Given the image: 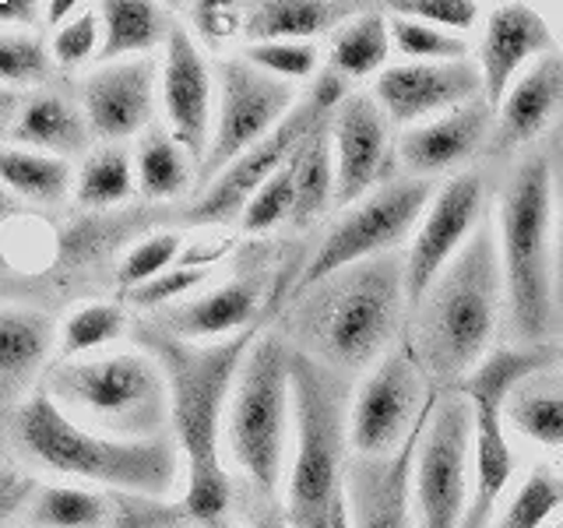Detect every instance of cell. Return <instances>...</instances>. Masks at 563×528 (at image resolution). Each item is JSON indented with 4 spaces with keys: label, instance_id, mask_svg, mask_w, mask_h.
<instances>
[{
    "label": "cell",
    "instance_id": "1",
    "mask_svg": "<svg viewBox=\"0 0 563 528\" xmlns=\"http://www.w3.org/2000/svg\"><path fill=\"white\" fill-rule=\"evenodd\" d=\"M134 339L137 349L158 360L169 384V433L187 465V518L216 525L225 518L229 501H233V483H229L222 454L229 402H233L246 352L257 342V331H243L222 342H180L145 321L134 328Z\"/></svg>",
    "mask_w": 563,
    "mask_h": 528
},
{
    "label": "cell",
    "instance_id": "2",
    "mask_svg": "<svg viewBox=\"0 0 563 528\" xmlns=\"http://www.w3.org/2000/svg\"><path fill=\"white\" fill-rule=\"evenodd\" d=\"M405 310V257L384 254L292 293L286 342L313 363L352 377L398 345Z\"/></svg>",
    "mask_w": 563,
    "mask_h": 528
},
{
    "label": "cell",
    "instance_id": "3",
    "mask_svg": "<svg viewBox=\"0 0 563 528\" xmlns=\"http://www.w3.org/2000/svg\"><path fill=\"white\" fill-rule=\"evenodd\" d=\"M8 437L14 458L25 465L120 490L123 497L166 501L180 480L187 483V465L173 433L148 440L106 437L70 419L46 392H32L8 413Z\"/></svg>",
    "mask_w": 563,
    "mask_h": 528
},
{
    "label": "cell",
    "instance_id": "4",
    "mask_svg": "<svg viewBox=\"0 0 563 528\" xmlns=\"http://www.w3.org/2000/svg\"><path fill=\"white\" fill-rule=\"evenodd\" d=\"M507 307L497 226L483 222L465 251L412 310V352L437 392H451L493 352V334Z\"/></svg>",
    "mask_w": 563,
    "mask_h": 528
},
{
    "label": "cell",
    "instance_id": "5",
    "mask_svg": "<svg viewBox=\"0 0 563 528\" xmlns=\"http://www.w3.org/2000/svg\"><path fill=\"white\" fill-rule=\"evenodd\" d=\"M352 381L292 349V448L286 518L292 528H334L345 507Z\"/></svg>",
    "mask_w": 563,
    "mask_h": 528
},
{
    "label": "cell",
    "instance_id": "6",
    "mask_svg": "<svg viewBox=\"0 0 563 528\" xmlns=\"http://www.w3.org/2000/svg\"><path fill=\"white\" fill-rule=\"evenodd\" d=\"M553 169L525 158L497 201V246L507 286V321L518 345H542L553 324Z\"/></svg>",
    "mask_w": 563,
    "mask_h": 528
},
{
    "label": "cell",
    "instance_id": "7",
    "mask_svg": "<svg viewBox=\"0 0 563 528\" xmlns=\"http://www.w3.org/2000/svg\"><path fill=\"white\" fill-rule=\"evenodd\" d=\"M43 392L81 427L148 440L169 433V384L158 360L145 349H113L85 360L49 366Z\"/></svg>",
    "mask_w": 563,
    "mask_h": 528
},
{
    "label": "cell",
    "instance_id": "8",
    "mask_svg": "<svg viewBox=\"0 0 563 528\" xmlns=\"http://www.w3.org/2000/svg\"><path fill=\"white\" fill-rule=\"evenodd\" d=\"M225 444L261 501H275L292 448V345L286 334H257L229 402Z\"/></svg>",
    "mask_w": 563,
    "mask_h": 528
},
{
    "label": "cell",
    "instance_id": "9",
    "mask_svg": "<svg viewBox=\"0 0 563 528\" xmlns=\"http://www.w3.org/2000/svg\"><path fill=\"white\" fill-rule=\"evenodd\" d=\"M345 96H349L345 78H339L334 70H321V75L313 78L310 92L296 102V110L282 120L268 138H261L251 152L240 155L233 166L201 190V198L187 211V222L225 226L233 216H243V208L251 205L254 194L268 184L275 173H282L292 163V155L334 117V110L345 102Z\"/></svg>",
    "mask_w": 563,
    "mask_h": 528
},
{
    "label": "cell",
    "instance_id": "10",
    "mask_svg": "<svg viewBox=\"0 0 563 528\" xmlns=\"http://www.w3.org/2000/svg\"><path fill=\"white\" fill-rule=\"evenodd\" d=\"M433 194L437 187L430 180L405 176V180H387L360 205L345 208V216L328 229L324 240L310 254V261L299 268L296 293L352 268V264L398 254V246L409 237H416Z\"/></svg>",
    "mask_w": 563,
    "mask_h": 528
},
{
    "label": "cell",
    "instance_id": "11",
    "mask_svg": "<svg viewBox=\"0 0 563 528\" xmlns=\"http://www.w3.org/2000/svg\"><path fill=\"white\" fill-rule=\"evenodd\" d=\"M475 413L462 387L440 392L412 465V507L419 528H462L472 504Z\"/></svg>",
    "mask_w": 563,
    "mask_h": 528
},
{
    "label": "cell",
    "instance_id": "12",
    "mask_svg": "<svg viewBox=\"0 0 563 528\" xmlns=\"http://www.w3.org/2000/svg\"><path fill=\"white\" fill-rule=\"evenodd\" d=\"M440 392L422 374L409 339L398 342L369 370L360 392L352 395L349 440L356 458H391L430 419Z\"/></svg>",
    "mask_w": 563,
    "mask_h": 528
},
{
    "label": "cell",
    "instance_id": "13",
    "mask_svg": "<svg viewBox=\"0 0 563 528\" xmlns=\"http://www.w3.org/2000/svg\"><path fill=\"white\" fill-rule=\"evenodd\" d=\"M296 88L257 70L246 57H225L219 64L216 128L198 169V184L208 187L261 138H268L296 110Z\"/></svg>",
    "mask_w": 563,
    "mask_h": 528
},
{
    "label": "cell",
    "instance_id": "14",
    "mask_svg": "<svg viewBox=\"0 0 563 528\" xmlns=\"http://www.w3.org/2000/svg\"><path fill=\"white\" fill-rule=\"evenodd\" d=\"M486 201V184L479 173H454L448 184H440L433 201L422 216L416 237L405 254V293L409 310L422 304L433 282L444 275L448 264L465 251V243L479 233Z\"/></svg>",
    "mask_w": 563,
    "mask_h": 528
},
{
    "label": "cell",
    "instance_id": "15",
    "mask_svg": "<svg viewBox=\"0 0 563 528\" xmlns=\"http://www.w3.org/2000/svg\"><path fill=\"white\" fill-rule=\"evenodd\" d=\"M374 96L395 128H419L433 117L486 99L483 70L475 61H437V64H391L374 81Z\"/></svg>",
    "mask_w": 563,
    "mask_h": 528
},
{
    "label": "cell",
    "instance_id": "16",
    "mask_svg": "<svg viewBox=\"0 0 563 528\" xmlns=\"http://www.w3.org/2000/svg\"><path fill=\"white\" fill-rule=\"evenodd\" d=\"M163 117L166 131L180 141V145L194 155V163H205L211 128H216V99H219V81L211 78V67L205 53L194 40V32L176 22L173 35L166 43V61H163Z\"/></svg>",
    "mask_w": 563,
    "mask_h": 528
},
{
    "label": "cell",
    "instance_id": "17",
    "mask_svg": "<svg viewBox=\"0 0 563 528\" xmlns=\"http://www.w3.org/2000/svg\"><path fill=\"white\" fill-rule=\"evenodd\" d=\"M331 145L339 166V208H352L387 184L391 166V120L374 92H349L331 117Z\"/></svg>",
    "mask_w": 563,
    "mask_h": 528
},
{
    "label": "cell",
    "instance_id": "18",
    "mask_svg": "<svg viewBox=\"0 0 563 528\" xmlns=\"http://www.w3.org/2000/svg\"><path fill=\"white\" fill-rule=\"evenodd\" d=\"M556 53L553 29L545 14L532 4H497L489 8L475 64L483 70V96L493 113L500 110L510 85H515L536 61Z\"/></svg>",
    "mask_w": 563,
    "mask_h": 528
},
{
    "label": "cell",
    "instance_id": "19",
    "mask_svg": "<svg viewBox=\"0 0 563 528\" xmlns=\"http://www.w3.org/2000/svg\"><path fill=\"white\" fill-rule=\"evenodd\" d=\"M81 110L92 134L110 145L148 131L155 113V64L148 57L99 64L81 81Z\"/></svg>",
    "mask_w": 563,
    "mask_h": 528
},
{
    "label": "cell",
    "instance_id": "20",
    "mask_svg": "<svg viewBox=\"0 0 563 528\" xmlns=\"http://www.w3.org/2000/svg\"><path fill=\"white\" fill-rule=\"evenodd\" d=\"M427 422L391 458H356L345 475L349 528H419L412 507V465Z\"/></svg>",
    "mask_w": 563,
    "mask_h": 528
},
{
    "label": "cell",
    "instance_id": "21",
    "mask_svg": "<svg viewBox=\"0 0 563 528\" xmlns=\"http://www.w3.org/2000/svg\"><path fill=\"white\" fill-rule=\"evenodd\" d=\"M261 304H264V282L257 275H236L201 296H190L169 310L152 314L148 324H155L158 331H166L180 342H222L233 339V334L254 331Z\"/></svg>",
    "mask_w": 563,
    "mask_h": 528
},
{
    "label": "cell",
    "instance_id": "22",
    "mask_svg": "<svg viewBox=\"0 0 563 528\" xmlns=\"http://www.w3.org/2000/svg\"><path fill=\"white\" fill-rule=\"evenodd\" d=\"M489 134H493V110L486 106V99H475L462 106V110H451L444 117L419 123V128L401 131L398 155L401 166L416 180H430L437 173L462 169L486 145Z\"/></svg>",
    "mask_w": 563,
    "mask_h": 528
},
{
    "label": "cell",
    "instance_id": "23",
    "mask_svg": "<svg viewBox=\"0 0 563 528\" xmlns=\"http://www.w3.org/2000/svg\"><path fill=\"white\" fill-rule=\"evenodd\" d=\"M563 102V57L536 61L525 75L510 85L504 106L493 113V145L497 152H515L528 141H536Z\"/></svg>",
    "mask_w": 563,
    "mask_h": 528
},
{
    "label": "cell",
    "instance_id": "24",
    "mask_svg": "<svg viewBox=\"0 0 563 528\" xmlns=\"http://www.w3.org/2000/svg\"><path fill=\"white\" fill-rule=\"evenodd\" d=\"M53 342V321L29 307H4L0 314V398L8 413L29 398V387L46 366Z\"/></svg>",
    "mask_w": 563,
    "mask_h": 528
},
{
    "label": "cell",
    "instance_id": "25",
    "mask_svg": "<svg viewBox=\"0 0 563 528\" xmlns=\"http://www.w3.org/2000/svg\"><path fill=\"white\" fill-rule=\"evenodd\" d=\"M4 138H8V145L67 158V155H81L88 148L92 128H88V117L78 102L53 96V92H40L18 106V117L8 123Z\"/></svg>",
    "mask_w": 563,
    "mask_h": 528
},
{
    "label": "cell",
    "instance_id": "26",
    "mask_svg": "<svg viewBox=\"0 0 563 528\" xmlns=\"http://www.w3.org/2000/svg\"><path fill=\"white\" fill-rule=\"evenodd\" d=\"M360 11L331 0H264L246 8V43H313L339 32Z\"/></svg>",
    "mask_w": 563,
    "mask_h": 528
},
{
    "label": "cell",
    "instance_id": "27",
    "mask_svg": "<svg viewBox=\"0 0 563 528\" xmlns=\"http://www.w3.org/2000/svg\"><path fill=\"white\" fill-rule=\"evenodd\" d=\"M102 18V53L99 64L148 57L155 46L169 43L176 18L148 0H106L99 4Z\"/></svg>",
    "mask_w": 563,
    "mask_h": 528
},
{
    "label": "cell",
    "instance_id": "28",
    "mask_svg": "<svg viewBox=\"0 0 563 528\" xmlns=\"http://www.w3.org/2000/svg\"><path fill=\"white\" fill-rule=\"evenodd\" d=\"M395 40H391V18L380 8H360V14L345 22L331 35L328 50V70H334L345 81H366L380 78L391 57Z\"/></svg>",
    "mask_w": 563,
    "mask_h": 528
},
{
    "label": "cell",
    "instance_id": "29",
    "mask_svg": "<svg viewBox=\"0 0 563 528\" xmlns=\"http://www.w3.org/2000/svg\"><path fill=\"white\" fill-rule=\"evenodd\" d=\"M507 427L545 451H563V374L556 366L528 377L507 402Z\"/></svg>",
    "mask_w": 563,
    "mask_h": 528
},
{
    "label": "cell",
    "instance_id": "30",
    "mask_svg": "<svg viewBox=\"0 0 563 528\" xmlns=\"http://www.w3.org/2000/svg\"><path fill=\"white\" fill-rule=\"evenodd\" d=\"M0 173H4V187L25 205H60L70 190H75V173H70L67 158L4 145L0 152Z\"/></svg>",
    "mask_w": 563,
    "mask_h": 528
},
{
    "label": "cell",
    "instance_id": "31",
    "mask_svg": "<svg viewBox=\"0 0 563 528\" xmlns=\"http://www.w3.org/2000/svg\"><path fill=\"white\" fill-rule=\"evenodd\" d=\"M134 166H137V190L152 201L180 198L190 187L194 173H198L194 155L163 128H148L141 134Z\"/></svg>",
    "mask_w": 563,
    "mask_h": 528
},
{
    "label": "cell",
    "instance_id": "32",
    "mask_svg": "<svg viewBox=\"0 0 563 528\" xmlns=\"http://www.w3.org/2000/svg\"><path fill=\"white\" fill-rule=\"evenodd\" d=\"M339 198V166H334V145H331V120L317 131L296 158V208L292 226L303 229L324 208Z\"/></svg>",
    "mask_w": 563,
    "mask_h": 528
},
{
    "label": "cell",
    "instance_id": "33",
    "mask_svg": "<svg viewBox=\"0 0 563 528\" xmlns=\"http://www.w3.org/2000/svg\"><path fill=\"white\" fill-rule=\"evenodd\" d=\"M113 504L88 486H40L22 510L25 528H102Z\"/></svg>",
    "mask_w": 563,
    "mask_h": 528
},
{
    "label": "cell",
    "instance_id": "34",
    "mask_svg": "<svg viewBox=\"0 0 563 528\" xmlns=\"http://www.w3.org/2000/svg\"><path fill=\"white\" fill-rule=\"evenodd\" d=\"M137 190V166L120 145L99 148L81 163L75 176V198L81 208H117Z\"/></svg>",
    "mask_w": 563,
    "mask_h": 528
},
{
    "label": "cell",
    "instance_id": "35",
    "mask_svg": "<svg viewBox=\"0 0 563 528\" xmlns=\"http://www.w3.org/2000/svg\"><path fill=\"white\" fill-rule=\"evenodd\" d=\"M123 328H128V314L120 304H106V299L81 304L60 324V360L99 356L102 349H110L120 339Z\"/></svg>",
    "mask_w": 563,
    "mask_h": 528
},
{
    "label": "cell",
    "instance_id": "36",
    "mask_svg": "<svg viewBox=\"0 0 563 528\" xmlns=\"http://www.w3.org/2000/svg\"><path fill=\"white\" fill-rule=\"evenodd\" d=\"M563 507V475L532 469L489 528H542Z\"/></svg>",
    "mask_w": 563,
    "mask_h": 528
},
{
    "label": "cell",
    "instance_id": "37",
    "mask_svg": "<svg viewBox=\"0 0 563 528\" xmlns=\"http://www.w3.org/2000/svg\"><path fill=\"white\" fill-rule=\"evenodd\" d=\"M53 50L35 29L0 32V81L4 88H32L53 75Z\"/></svg>",
    "mask_w": 563,
    "mask_h": 528
},
{
    "label": "cell",
    "instance_id": "38",
    "mask_svg": "<svg viewBox=\"0 0 563 528\" xmlns=\"http://www.w3.org/2000/svg\"><path fill=\"white\" fill-rule=\"evenodd\" d=\"M387 18H391L395 50L401 53L405 61H412V64L468 61V40H465V35L427 25V22H419V18L395 14V11H387Z\"/></svg>",
    "mask_w": 563,
    "mask_h": 528
},
{
    "label": "cell",
    "instance_id": "39",
    "mask_svg": "<svg viewBox=\"0 0 563 528\" xmlns=\"http://www.w3.org/2000/svg\"><path fill=\"white\" fill-rule=\"evenodd\" d=\"M296 158H299V152L292 155V163L282 173H275L272 180L254 194L251 205L243 208V216H240L243 233L261 237V233H272V229L282 226V222H292V208H296Z\"/></svg>",
    "mask_w": 563,
    "mask_h": 528
},
{
    "label": "cell",
    "instance_id": "40",
    "mask_svg": "<svg viewBox=\"0 0 563 528\" xmlns=\"http://www.w3.org/2000/svg\"><path fill=\"white\" fill-rule=\"evenodd\" d=\"M180 257H184V237L180 233H152V237H145L141 243H134L120 261V268H117L120 289L131 293L137 286H145V282L169 272L173 264H180Z\"/></svg>",
    "mask_w": 563,
    "mask_h": 528
},
{
    "label": "cell",
    "instance_id": "41",
    "mask_svg": "<svg viewBox=\"0 0 563 528\" xmlns=\"http://www.w3.org/2000/svg\"><path fill=\"white\" fill-rule=\"evenodd\" d=\"M243 57L264 75L292 85L317 75L321 50H317V43H251L243 50Z\"/></svg>",
    "mask_w": 563,
    "mask_h": 528
},
{
    "label": "cell",
    "instance_id": "42",
    "mask_svg": "<svg viewBox=\"0 0 563 528\" xmlns=\"http://www.w3.org/2000/svg\"><path fill=\"white\" fill-rule=\"evenodd\" d=\"M53 61L64 70H78L102 53V18L99 8H81V14L60 25L49 40Z\"/></svg>",
    "mask_w": 563,
    "mask_h": 528
},
{
    "label": "cell",
    "instance_id": "43",
    "mask_svg": "<svg viewBox=\"0 0 563 528\" xmlns=\"http://www.w3.org/2000/svg\"><path fill=\"white\" fill-rule=\"evenodd\" d=\"M211 268H201V264H190V261H180L173 264L169 272H163L158 278L145 282V286H137L128 293V304L137 307V310H169L176 304H184V299H190V293L201 286V282L208 278Z\"/></svg>",
    "mask_w": 563,
    "mask_h": 528
},
{
    "label": "cell",
    "instance_id": "44",
    "mask_svg": "<svg viewBox=\"0 0 563 528\" xmlns=\"http://www.w3.org/2000/svg\"><path fill=\"white\" fill-rule=\"evenodd\" d=\"M387 11L419 18V22L457 32V35L472 32L479 25V14H483V8L472 4V0H405V4H391Z\"/></svg>",
    "mask_w": 563,
    "mask_h": 528
},
{
    "label": "cell",
    "instance_id": "45",
    "mask_svg": "<svg viewBox=\"0 0 563 528\" xmlns=\"http://www.w3.org/2000/svg\"><path fill=\"white\" fill-rule=\"evenodd\" d=\"M246 8L236 4H216V0H201V4L187 8V29L194 32V40H201L208 46H222L233 35H243Z\"/></svg>",
    "mask_w": 563,
    "mask_h": 528
},
{
    "label": "cell",
    "instance_id": "46",
    "mask_svg": "<svg viewBox=\"0 0 563 528\" xmlns=\"http://www.w3.org/2000/svg\"><path fill=\"white\" fill-rule=\"evenodd\" d=\"M40 4L35 0H4L0 4V25L4 29H32L40 22Z\"/></svg>",
    "mask_w": 563,
    "mask_h": 528
},
{
    "label": "cell",
    "instance_id": "47",
    "mask_svg": "<svg viewBox=\"0 0 563 528\" xmlns=\"http://www.w3.org/2000/svg\"><path fill=\"white\" fill-rule=\"evenodd\" d=\"M246 528H292V525L286 518V510L272 507V501H261V507L246 518Z\"/></svg>",
    "mask_w": 563,
    "mask_h": 528
},
{
    "label": "cell",
    "instance_id": "48",
    "mask_svg": "<svg viewBox=\"0 0 563 528\" xmlns=\"http://www.w3.org/2000/svg\"><path fill=\"white\" fill-rule=\"evenodd\" d=\"M81 8H85V4H75V0H53V4L43 8V18H46V22H49L53 29H60V25H67L75 14H81Z\"/></svg>",
    "mask_w": 563,
    "mask_h": 528
},
{
    "label": "cell",
    "instance_id": "49",
    "mask_svg": "<svg viewBox=\"0 0 563 528\" xmlns=\"http://www.w3.org/2000/svg\"><path fill=\"white\" fill-rule=\"evenodd\" d=\"M334 528H349V501H345V507H342V515L334 518Z\"/></svg>",
    "mask_w": 563,
    "mask_h": 528
},
{
    "label": "cell",
    "instance_id": "50",
    "mask_svg": "<svg viewBox=\"0 0 563 528\" xmlns=\"http://www.w3.org/2000/svg\"><path fill=\"white\" fill-rule=\"evenodd\" d=\"M556 363H560V366H563V342H560V345H556Z\"/></svg>",
    "mask_w": 563,
    "mask_h": 528
},
{
    "label": "cell",
    "instance_id": "51",
    "mask_svg": "<svg viewBox=\"0 0 563 528\" xmlns=\"http://www.w3.org/2000/svg\"><path fill=\"white\" fill-rule=\"evenodd\" d=\"M553 528H563V518H560V521H556V525H553Z\"/></svg>",
    "mask_w": 563,
    "mask_h": 528
},
{
    "label": "cell",
    "instance_id": "52",
    "mask_svg": "<svg viewBox=\"0 0 563 528\" xmlns=\"http://www.w3.org/2000/svg\"><path fill=\"white\" fill-rule=\"evenodd\" d=\"M560 25H563V8H560Z\"/></svg>",
    "mask_w": 563,
    "mask_h": 528
}]
</instances>
